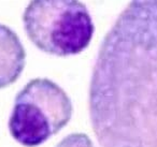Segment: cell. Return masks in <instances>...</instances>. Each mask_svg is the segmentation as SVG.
<instances>
[{"mask_svg":"<svg viewBox=\"0 0 157 147\" xmlns=\"http://www.w3.org/2000/svg\"><path fill=\"white\" fill-rule=\"evenodd\" d=\"M73 105L68 93L50 78L30 80L15 96L8 128L25 147H37L69 123Z\"/></svg>","mask_w":157,"mask_h":147,"instance_id":"cell-3","label":"cell"},{"mask_svg":"<svg viewBox=\"0 0 157 147\" xmlns=\"http://www.w3.org/2000/svg\"><path fill=\"white\" fill-rule=\"evenodd\" d=\"M23 25L36 47L57 57L81 54L95 32L92 15L81 0H30Z\"/></svg>","mask_w":157,"mask_h":147,"instance_id":"cell-2","label":"cell"},{"mask_svg":"<svg viewBox=\"0 0 157 147\" xmlns=\"http://www.w3.org/2000/svg\"><path fill=\"white\" fill-rule=\"evenodd\" d=\"M88 112L101 147H157V0H130L102 39Z\"/></svg>","mask_w":157,"mask_h":147,"instance_id":"cell-1","label":"cell"},{"mask_svg":"<svg viewBox=\"0 0 157 147\" xmlns=\"http://www.w3.org/2000/svg\"><path fill=\"white\" fill-rule=\"evenodd\" d=\"M26 66V51L17 33L0 24V89L7 88L21 77Z\"/></svg>","mask_w":157,"mask_h":147,"instance_id":"cell-4","label":"cell"},{"mask_svg":"<svg viewBox=\"0 0 157 147\" xmlns=\"http://www.w3.org/2000/svg\"><path fill=\"white\" fill-rule=\"evenodd\" d=\"M55 147H96V145L87 134L74 132L66 135Z\"/></svg>","mask_w":157,"mask_h":147,"instance_id":"cell-5","label":"cell"}]
</instances>
